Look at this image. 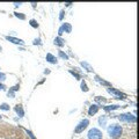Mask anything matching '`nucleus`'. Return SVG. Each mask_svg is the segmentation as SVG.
<instances>
[{
    "instance_id": "obj_1",
    "label": "nucleus",
    "mask_w": 139,
    "mask_h": 139,
    "mask_svg": "<svg viewBox=\"0 0 139 139\" xmlns=\"http://www.w3.org/2000/svg\"><path fill=\"white\" fill-rule=\"evenodd\" d=\"M108 132L113 139H117V138H120L121 135H122V128L120 125L110 126V128L108 129Z\"/></svg>"
},
{
    "instance_id": "obj_2",
    "label": "nucleus",
    "mask_w": 139,
    "mask_h": 139,
    "mask_svg": "<svg viewBox=\"0 0 139 139\" xmlns=\"http://www.w3.org/2000/svg\"><path fill=\"white\" fill-rule=\"evenodd\" d=\"M88 138L89 139H102V132L98 129H92L88 132Z\"/></svg>"
},
{
    "instance_id": "obj_3",
    "label": "nucleus",
    "mask_w": 139,
    "mask_h": 139,
    "mask_svg": "<svg viewBox=\"0 0 139 139\" xmlns=\"http://www.w3.org/2000/svg\"><path fill=\"white\" fill-rule=\"evenodd\" d=\"M88 124H89V121H88V120H84V121L81 122V123L75 128V130H74V131H75V133H80V132H82V131L87 128V125H88Z\"/></svg>"
},
{
    "instance_id": "obj_4",
    "label": "nucleus",
    "mask_w": 139,
    "mask_h": 139,
    "mask_svg": "<svg viewBox=\"0 0 139 139\" xmlns=\"http://www.w3.org/2000/svg\"><path fill=\"white\" fill-rule=\"evenodd\" d=\"M120 120L123 122H132V123H135L136 117L132 116L131 114H123V115H120Z\"/></svg>"
},
{
    "instance_id": "obj_5",
    "label": "nucleus",
    "mask_w": 139,
    "mask_h": 139,
    "mask_svg": "<svg viewBox=\"0 0 139 139\" xmlns=\"http://www.w3.org/2000/svg\"><path fill=\"white\" fill-rule=\"evenodd\" d=\"M98 110H99V107L96 106V104H93V106H91V108H89V110H88L89 116H93L94 114L98 113Z\"/></svg>"
},
{
    "instance_id": "obj_6",
    "label": "nucleus",
    "mask_w": 139,
    "mask_h": 139,
    "mask_svg": "<svg viewBox=\"0 0 139 139\" xmlns=\"http://www.w3.org/2000/svg\"><path fill=\"white\" fill-rule=\"evenodd\" d=\"M6 39H7V41L13 42V43H15V44H23V41H22V39H17V38H15V37L7 36V37H6Z\"/></svg>"
},
{
    "instance_id": "obj_7",
    "label": "nucleus",
    "mask_w": 139,
    "mask_h": 139,
    "mask_svg": "<svg viewBox=\"0 0 139 139\" xmlns=\"http://www.w3.org/2000/svg\"><path fill=\"white\" fill-rule=\"evenodd\" d=\"M108 92H109V93H113V94H115V95H117V96H120V98H118V99H124V94H122L121 92L116 91V89L108 88Z\"/></svg>"
},
{
    "instance_id": "obj_8",
    "label": "nucleus",
    "mask_w": 139,
    "mask_h": 139,
    "mask_svg": "<svg viewBox=\"0 0 139 139\" xmlns=\"http://www.w3.org/2000/svg\"><path fill=\"white\" fill-rule=\"evenodd\" d=\"M46 60L50 61V63H52V64H56V63H57L56 58H54V57L52 56L51 53H48V54H46Z\"/></svg>"
},
{
    "instance_id": "obj_9",
    "label": "nucleus",
    "mask_w": 139,
    "mask_h": 139,
    "mask_svg": "<svg viewBox=\"0 0 139 139\" xmlns=\"http://www.w3.org/2000/svg\"><path fill=\"white\" fill-rule=\"evenodd\" d=\"M63 42H64V41L60 38V37H57V38L54 39V44H57V45H59V46H63V45H64Z\"/></svg>"
},
{
    "instance_id": "obj_10",
    "label": "nucleus",
    "mask_w": 139,
    "mask_h": 139,
    "mask_svg": "<svg viewBox=\"0 0 139 139\" xmlns=\"http://www.w3.org/2000/svg\"><path fill=\"white\" fill-rule=\"evenodd\" d=\"M15 110H16V113H17V114H20V116H23V110H22L21 106H16Z\"/></svg>"
},
{
    "instance_id": "obj_11",
    "label": "nucleus",
    "mask_w": 139,
    "mask_h": 139,
    "mask_svg": "<svg viewBox=\"0 0 139 139\" xmlns=\"http://www.w3.org/2000/svg\"><path fill=\"white\" fill-rule=\"evenodd\" d=\"M63 29H65L66 33H71V26H70L68 23H65V24H64Z\"/></svg>"
},
{
    "instance_id": "obj_12",
    "label": "nucleus",
    "mask_w": 139,
    "mask_h": 139,
    "mask_svg": "<svg viewBox=\"0 0 139 139\" xmlns=\"http://www.w3.org/2000/svg\"><path fill=\"white\" fill-rule=\"evenodd\" d=\"M30 26L34 27V28H37V27H38V23H36V21H35V20H31V21H30Z\"/></svg>"
},
{
    "instance_id": "obj_13",
    "label": "nucleus",
    "mask_w": 139,
    "mask_h": 139,
    "mask_svg": "<svg viewBox=\"0 0 139 139\" xmlns=\"http://www.w3.org/2000/svg\"><path fill=\"white\" fill-rule=\"evenodd\" d=\"M81 89H82V91H85V92L88 91V88H87V85H86V82H85V81H84V82L81 84Z\"/></svg>"
},
{
    "instance_id": "obj_14",
    "label": "nucleus",
    "mask_w": 139,
    "mask_h": 139,
    "mask_svg": "<svg viewBox=\"0 0 139 139\" xmlns=\"http://www.w3.org/2000/svg\"><path fill=\"white\" fill-rule=\"evenodd\" d=\"M117 108H118V106H111V107H109V108L106 107L104 109H106V110H114V109H117Z\"/></svg>"
},
{
    "instance_id": "obj_15",
    "label": "nucleus",
    "mask_w": 139,
    "mask_h": 139,
    "mask_svg": "<svg viewBox=\"0 0 139 139\" xmlns=\"http://www.w3.org/2000/svg\"><path fill=\"white\" fill-rule=\"evenodd\" d=\"M0 109H2V110H8L9 107L7 106V104H1V106H0Z\"/></svg>"
},
{
    "instance_id": "obj_16",
    "label": "nucleus",
    "mask_w": 139,
    "mask_h": 139,
    "mask_svg": "<svg viewBox=\"0 0 139 139\" xmlns=\"http://www.w3.org/2000/svg\"><path fill=\"white\" fill-rule=\"evenodd\" d=\"M15 15L17 16V17H20L21 20H24V16L23 15H21V14H19V13H15Z\"/></svg>"
},
{
    "instance_id": "obj_17",
    "label": "nucleus",
    "mask_w": 139,
    "mask_h": 139,
    "mask_svg": "<svg viewBox=\"0 0 139 139\" xmlns=\"http://www.w3.org/2000/svg\"><path fill=\"white\" fill-rule=\"evenodd\" d=\"M59 54H60V57H61V58H65V59H67V56H66V54H64L63 52H59Z\"/></svg>"
},
{
    "instance_id": "obj_18",
    "label": "nucleus",
    "mask_w": 139,
    "mask_h": 139,
    "mask_svg": "<svg viewBox=\"0 0 139 139\" xmlns=\"http://www.w3.org/2000/svg\"><path fill=\"white\" fill-rule=\"evenodd\" d=\"M4 79H5V75H4V74L0 73V80H4Z\"/></svg>"
},
{
    "instance_id": "obj_19",
    "label": "nucleus",
    "mask_w": 139,
    "mask_h": 139,
    "mask_svg": "<svg viewBox=\"0 0 139 139\" xmlns=\"http://www.w3.org/2000/svg\"><path fill=\"white\" fill-rule=\"evenodd\" d=\"M5 87H4V85H0V89H4Z\"/></svg>"
}]
</instances>
